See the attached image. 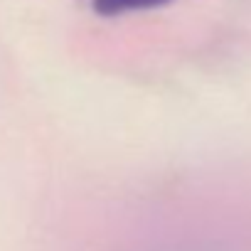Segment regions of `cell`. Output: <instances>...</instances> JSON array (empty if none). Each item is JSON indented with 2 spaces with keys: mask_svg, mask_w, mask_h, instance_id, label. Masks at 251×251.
<instances>
[{
  "mask_svg": "<svg viewBox=\"0 0 251 251\" xmlns=\"http://www.w3.org/2000/svg\"><path fill=\"white\" fill-rule=\"evenodd\" d=\"M96 3L106 5V8H123V5H131L136 0H96Z\"/></svg>",
  "mask_w": 251,
  "mask_h": 251,
  "instance_id": "6da1fadb",
  "label": "cell"
}]
</instances>
